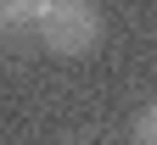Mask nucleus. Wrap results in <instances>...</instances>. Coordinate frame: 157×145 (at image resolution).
<instances>
[{"instance_id":"obj_1","label":"nucleus","mask_w":157,"mask_h":145,"mask_svg":"<svg viewBox=\"0 0 157 145\" xmlns=\"http://www.w3.org/2000/svg\"><path fill=\"white\" fill-rule=\"evenodd\" d=\"M34 39L45 50H56V56H90L101 45V11L90 0H45Z\"/></svg>"},{"instance_id":"obj_2","label":"nucleus","mask_w":157,"mask_h":145,"mask_svg":"<svg viewBox=\"0 0 157 145\" xmlns=\"http://www.w3.org/2000/svg\"><path fill=\"white\" fill-rule=\"evenodd\" d=\"M39 6H45V0H0V45H23V39H34Z\"/></svg>"},{"instance_id":"obj_3","label":"nucleus","mask_w":157,"mask_h":145,"mask_svg":"<svg viewBox=\"0 0 157 145\" xmlns=\"http://www.w3.org/2000/svg\"><path fill=\"white\" fill-rule=\"evenodd\" d=\"M135 145H157V100L135 117Z\"/></svg>"}]
</instances>
